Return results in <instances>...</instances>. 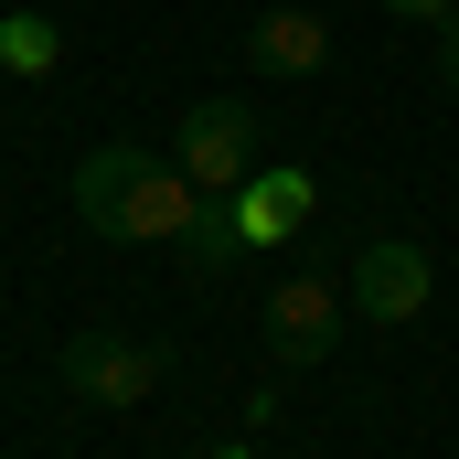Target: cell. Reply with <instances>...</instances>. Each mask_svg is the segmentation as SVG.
<instances>
[{
    "mask_svg": "<svg viewBox=\"0 0 459 459\" xmlns=\"http://www.w3.org/2000/svg\"><path fill=\"white\" fill-rule=\"evenodd\" d=\"M246 54H256V75H321L332 32H321V11H256L246 22Z\"/></svg>",
    "mask_w": 459,
    "mask_h": 459,
    "instance_id": "cell-7",
    "label": "cell"
},
{
    "mask_svg": "<svg viewBox=\"0 0 459 459\" xmlns=\"http://www.w3.org/2000/svg\"><path fill=\"white\" fill-rule=\"evenodd\" d=\"M182 256H193V278H225L235 256H246V235H235V204H225V193H204V204H193V225H182Z\"/></svg>",
    "mask_w": 459,
    "mask_h": 459,
    "instance_id": "cell-8",
    "label": "cell"
},
{
    "mask_svg": "<svg viewBox=\"0 0 459 459\" xmlns=\"http://www.w3.org/2000/svg\"><path fill=\"white\" fill-rule=\"evenodd\" d=\"M428 65H438V86H449V97H459V11H449V22H438V54H428Z\"/></svg>",
    "mask_w": 459,
    "mask_h": 459,
    "instance_id": "cell-10",
    "label": "cell"
},
{
    "mask_svg": "<svg viewBox=\"0 0 459 459\" xmlns=\"http://www.w3.org/2000/svg\"><path fill=\"white\" fill-rule=\"evenodd\" d=\"M193 204H204L193 171L182 160H150L139 139H97L75 160V214H86V235H108V246H182Z\"/></svg>",
    "mask_w": 459,
    "mask_h": 459,
    "instance_id": "cell-1",
    "label": "cell"
},
{
    "mask_svg": "<svg viewBox=\"0 0 459 459\" xmlns=\"http://www.w3.org/2000/svg\"><path fill=\"white\" fill-rule=\"evenodd\" d=\"M160 363H171L160 342H128V332H75L54 374H65V395H75V406H139V395L160 385Z\"/></svg>",
    "mask_w": 459,
    "mask_h": 459,
    "instance_id": "cell-3",
    "label": "cell"
},
{
    "mask_svg": "<svg viewBox=\"0 0 459 459\" xmlns=\"http://www.w3.org/2000/svg\"><path fill=\"white\" fill-rule=\"evenodd\" d=\"M385 11H395V22H428V32H438V22H449L459 0H385Z\"/></svg>",
    "mask_w": 459,
    "mask_h": 459,
    "instance_id": "cell-11",
    "label": "cell"
},
{
    "mask_svg": "<svg viewBox=\"0 0 459 459\" xmlns=\"http://www.w3.org/2000/svg\"><path fill=\"white\" fill-rule=\"evenodd\" d=\"M0 65L43 75V65H54V22H43V11H11V22H0Z\"/></svg>",
    "mask_w": 459,
    "mask_h": 459,
    "instance_id": "cell-9",
    "label": "cell"
},
{
    "mask_svg": "<svg viewBox=\"0 0 459 459\" xmlns=\"http://www.w3.org/2000/svg\"><path fill=\"white\" fill-rule=\"evenodd\" d=\"M171 160L193 171V193H235L256 171V108L246 97H193L171 128Z\"/></svg>",
    "mask_w": 459,
    "mask_h": 459,
    "instance_id": "cell-2",
    "label": "cell"
},
{
    "mask_svg": "<svg viewBox=\"0 0 459 459\" xmlns=\"http://www.w3.org/2000/svg\"><path fill=\"white\" fill-rule=\"evenodd\" d=\"M428 289H438V267H428V246H406V235H374L363 256H352V278H342V299L363 310V321H417L428 310Z\"/></svg>",
    "mask_w": 459,
    "mask_h": 459,
    "instance_id": "cell-4",
    "label": "cell"
},
{
    "mask_svg": "<svg viewBox=\"0 0 459 459\" xmlns=\"http://www.w3.org/2000/svg\"><path fill=\"white\" fill-rule=\"evenodd\" d=\"M342 289L332 278H278L267 289V352L289 363V374H310V363H332V342H342Z\"/></svg>",
    "mask_w": 459,
    "mask_h": 459,
    "instance_id": "cell-5",
    "label": "cell"
},
{
    "mask_svg": "<svg viewBox=\"0 0 459 459\" xmlns=\"http://www.w3.org/2000/svg\"><path fill=\"white\" fill-rule=\"evenodd\" d=\"M204 459H256V449H204Z\"/></svg>",
    "mask_w": 459,
    "mask_h": 459,
    "instance_id": "cell-12",
    "label": "cell"
},
{
    "mask_svg": "<svg viewBox=\"0 0 459 459\" xmlns=\"http://www.w3.org/2000/svg\"><path fill=\"white\" fill-rule=\"evenodd\" d=\"M225 204H235V235H246V246H289V235L310 225L321 182H310V171H246Z\"/></svg>",
    "mask_w": 459,
    "mask_h": 459,
    "instance_id": "cell-6",
    "label": "cell"
}]
</instances>
